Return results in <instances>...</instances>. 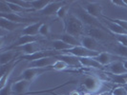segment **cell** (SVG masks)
Wrapping results in <instances>:
<instances>
[{
    "label": "cell",
    "mask_w": 127,
    "mask_h": 95,
    "mask_svg": "<svg viewBox=\"0 0 127 95\" xmlns=\"http://www.w3.org/2000/svg\"><path fill=\"white\" fill-rule=\"evenodd\" d=\"M108 67V70L110 73L121 75V74H127V70L124 68L122 61H116L114 63L110 64Z\"/></svg>",
    "instance_id": "21"
},
{
    "label": "cell",
    "mask_w": 127,
    "mask_h": 95,
    "mask_svg": "<svg viewBox=\"0 0 127 95\" xmlns=\"http://www.w3.org/2000/svg\"><path fill=\"white\" fill-rule=\"evenodd\" d=\"M57 59L56 57H46L42 59H38L35 61L30 62L29 68H41V69H46V68H51L54 64L56 63Z\"/></svg>",
    "instance_id": "12"
},
{
    "label": "cell",
    "mask_w": 127,
    "mask_h": 95,
    "mask_svg": "<svg viewBox=\"0 0 127 95\" xmlns=\"http://www.w3.org/2000/svg\"><path fill=\"white\" fill-rule=\"evenodd\" d=\"M84 95H92L91 93H86V94H84Z\"/></svg>",
    "instance_id": "39"
},
{
    "label": "cell",
    "mask_w": 127,
    "mask_h": 95,
    "mask_svg": "<svg viewBox=\"0 0 127 95\" xmlns=\"http://www.w3.org/2000/svg\"><path fill=\"white\" fill-rule=\"evenodd\" d=\"M55 57H56L57 60H61V61L65 62L71 68H79V67H82L80 62H79V58L74 56V55L63 54L62 53V54H59V55H57V56Z\"/></svg>",
    "instance_id": "13"
},
{
    "label": "cell",
    "mask_w": 127,
    "mask_h": 95,
    "mask_svg": "<svg viewBox=\"0 0 127 95\" xmlns=\"http://www.w3.org/2000/svg\"><path fill=\"white\" fill-rule=\"evenodd\" d=\"M85 32L87 33V36L94 38L97 41H103L107 39V32L103 30L99 29L98 27H89L87 30H85Z\"/></svg>",
    "instance_id": "11"
},
{
    "label": "cell",
    "mask_w": 127,
    "mask_h": 95,
    "mask_svg": "<svg viewBox=\"0 0 127 95\" xmlns=\"http://www.w3.org/2000/svg\"><path fill=\"white\" fill-rule=\"evenodd\" d=\"M12 11L6 0H0V13H11Z\"/></svg>",
    "instance_id": "32"
},
{
    "label": "cell",
    "mask_w": 127,
    "mask_h": 95,
    "mask_svg": "<svg viewBox=\"0 0 127 95\" xmlns=\"http://www.w3.org/2000/svg\"><path fill=\"white\" fill-rule=\"evenodd\" d=\"M12 81H9V83L3 89H0V95H11L12 94Z\"/></svg>",
    "instance_id": "33"
},
{
    "label": "cell",
    "mask_w": 127,
    "mask_h": 95,
    "mask_svg": "<svg viewBox=\"0 0 127 95\" xmlns=\"http://www.w3.org/2000/svg\"><path fill=\"white\" fill-rule=\"evenodd\" d=\"M68 15H69V7L67 5H64V6L61 7L57 13V17L59 18L60 20H62V21H64Z\"/></svg>",
    "instance_id": "28"
},
{
    "label": "cell",
    "mask_w": 127,
    "mask_h": 95,
    "mask_svg": "<svg viewBox=\"0 0 127 95\" xmlns=\"http://www.w3.org/2000/svg\"><path fill=\"white\" fill-rule=\"evenodd\" d=\"M52 47H53V49H54L55 51H60V52L74 48L73 46H71V45H69V44H66L65 42L61 41V40H58V39H55V40L52 42Z\"/></svg>",
    "instance_id": "24"
},
{
    "label": "cell",
    "mask_w": 127,
    "mask_h": 95,
    "mask_svg": "<svg viewBox=\"0 0 127 95\" xmlns=\"http://www.w3.org/2000/svg\"><path fill=\"white\" fill-rule=\"evenodd\" d=\"M79 62L82 67L86 68H94V69H103V66L98 63L95 58L92 57H86V58H79Z\"/></svg>",
    "instance_id": "23"
},
{
    "label": "cell",
    "mask_w": 127,
    "mask_h": 95,
    "mask_svg": "<svg viewBox=\"0 0 127 95\" xmlns=\"http://www.w3.org/2000/svg\"><path fill=\"white\" fill-rule=\"evenodd\" d=\"M50 32H51V29H50L49 24L43 23L40 27V29H39V35L46 37V36H48L50 34Z\"/></svg>",
    "instance_id": "30"
},
{
    "label": "cell",
    "mask_w": 127,
    "mask_h": 95,
    "mask_svg": "<svg viewBox=\"0 0 127 95\" xmlns=\"http://www.w3.org/2000/svg\"><path fill=\"white\" fill-rule=\"evenodd\" d=\"M85 10V12L89 13L91 16L95 17V18H99L102 17V11H103V8H102L101 4L98 3V2H95V1H85L83 2V5L81 6Z\"/></svg>",
    "instance_id": "4"
},
{
    "label": "cell",
    "mask_w": 127,
    "mask_h": 95,
    "mask_svg": "<svg viewBox=\"0 0 127 95\" xmlns=\"http://www.w3.org/2000/svg\"><path fill=\"white\" fill-rule=\"evenodd\" d=\"M99 95H109V94H99Z\"/></svg>",
    "instance_id": "41"
},
{
    "label": "cell",
    "mask_w": 127,
    "mask_h": 95,
    "mask_svg": "<svg viewBox=\"0 0 127 95\" xmlns=\"http://www.w3.org/2000/svg\"><path fill=\"white\" fill-rule=\"evenodd\" d=\"M80 42H81L82 47L88 49L90 51L100 52V45L98 44V41L94 38L90 37V36H83L80 39Z\"/></svg>",
    "instance_id": "14"
},
{
    "label": "cell",
    "mask_w": 127,
    "mask_h": 95,
    "mask_svg": "<svg viewBox=\"0 0 127 95\" xmlns=\"http://www.w3.org/2000/svg\"><path fill=\"white\" fill-rule=\"evenodd\" d=\"M65 4H66V1H52L48 6L45 7L42 11H40L38 13L41 15H47V16L57 15L58 10Z\"/></svg>",
    "instance_id": "9"
},
{
    "label": "cell",
    "mask_w": 127,
    "mask_h": 95,
    "mask_svg": "<svg viewBox=\"0 0 127 95\" xmlns=\"http://www.w3.org/2000/svg\"><path fill=\"white\" fill-rule=\"evenodd\" d=\"M6 2L8 3V5L10 7L12 13H29V12H33V10H27V9H24L22 7H20L19 5L15 4L13 1H7Z\"/></svg>",
    "instance_id": "26"
},
{
    "label": "cell",
    "mask_w": 127,
    "mask_h": 95,
    "mask_svg": "<svg viewBox=\"0 0 127 95\" xmlns=\"http://www.w3.org/2000/svg\"><path fill=\"white\" fill-rule=\"evenodd\" d=\"M81 86L88 92L94 93L98 91L101 88V81L95 76H86L84 77L81 82Z\"/></svg>",
    "instance_id": "5"
},
{
    "label": "cell",
    "mask_w": 127,
    "mask_h": 95,
    "mask_svg": "<svg viewBox=\"0 0 127 95\" xmlns=\"http://www.w3.org/2000/svg\"><path fill=\"white\" fill-rule=\"evenodd\" d=\"M32 83L27 80L13 81L12 84V93L13 95H25Z\"/></svg>",
    "instance_id": "8"
},
{
    "label": "cell",
    "mask_w": 127,
    "mask_h": 95,
    "mask_svg": "<svg viewBox=\"0 0 127 95\" xmlns=\"http://www.w3.org/2000/svg\"><path fill=\"white\" fill-rule=\"evenodd\" d=\"M52 68H46V69H41V68H28L25 70H23L21 72V74L19 76H17L14 81H19V80H27L32 82L36 77H38L39 75L43 74L46 71L51 70Z\"/></svg>",
    "instance_id": "2"
},
{
    "label": "cell",
    "mask_w": 127,
    "mask_h": 95,
    "mask_svg": "<svg viewBox=\"0 0 127 95\" xmlns=\"http://www.w3.org/2000/svg\"><path fill=\"white\" fill-rule=\"evenodd\" d=\"M95 59L100 65L105 67V66H109L110 64L114 63L116 61H121L120 59H124V58L121 57V55L111 53V52H100Z\"/></svg>",
    "instance_id": "6"
},
{
    "label": "cell",
    "mask_w": 127,
    "mask_h": 95,
    "mask_svg": "<svg viewBox=\"0 0 127 95\" xmlns=\"http://www.w3.org/2000/svg\"><path fill=\"white\" fill-rule=\"evenodd\" d=\"M63 54H70V55H74L78 58H86V57H92V58H95L100 52L97 51H90L88 49L84 48L82 46H77V47H74L70 50L62 51Z\"/></svg>",
    "instance_id": "3"
},
{
    "label": "cell",
    "mask_w": 127,
    "mask_h": 95,
    "mask_svg": "<svg viewBox=\"0 0 127 95\" xmlns=\"http://www.w3.org/2000/svg\"><path fill=\"white\" fill-rule=\"evenodd\" d=\"M108 75L112 82L117 83V84H126L127 83V74L117 75V74H113V73H109Z\"/></svg>",
    "instance_id": "27"
},
{
    "label": "cell",
    "mask_w": 127,
    "mask_h": 95,
    "mask_svg": "<svg viewBox=\"0 0 127 95\" xmlns=\"http://www.w3.org/2000/svg\"><path fill=\"white\" fill-rule=\"evenodd\" d=\"M13 50L19 51L22 54H32V53H34L36 51H41L40 50V46L38 45L37 42L24 45V46H20V47H17V48H14Z\"/></svg>",
    "instance_id": "19"
},
{
    "label": "cell",
    "mask_w": 127,
    "mask_h": 95,
    "mask_svg": "<svg viewBox=\"0 0 127 95\" xmlns=\"http://www.w3.org/2000/svg\"><path fill=\"white\" fill-rule=\"evenodd\" d=\"M52 94L53 95H59V94H56V93H55V94H54V93H52Z\"/></svg>",
    "instance_id": "40"
},
{
    "label": "cell",
    "mask_w": 127,
    "mask_h": 95,
    "mask_svg": "<svg viewBox=\"0 0 127 95\" xmlns=\"http://www.w3.org/2000/svg\"><path fill=\"white\" fill-rule=\"evenodd\" d=\"M0 17H3V18L7 19V20H10L12 22L14 23H18V24H28L32 21H34V19H29L23 17L21 15H19L18 13H0Z\"/></svg>",
    "instance_id": "15"
},
{
    "label": "cell",
    "mask_w": 127,
    "mask_h": 95,
    "mask_svg": "<svg viewBox=\"0 0 127 95\" xmlns=\"http://www.w3.org/2000/svg\"><path fill=\"white\" fill-rule=\"evenodd\" d=\"M52 2V0H30V3L32 5V8L33 11H37L40 12L44 9L45 7H47L50 3Z\"/></svg>",
    "instance_id": "25"
},
{
    "label": "cell",
    "mask_w": 127,
    "mask_h": 95,
    "mask_svg": "<svg viewBox=\"0 0 127 95\" xmlns=\"http://www.w3.org/2000/svg\"><path fill=\"white\" fill-rule=\"evenodd\" d=\"M104 22L107 26L108 30L110 32H112L115 35H127V32L120 25H118L117 23L115 22H112L110 20H107V19L104 18Z\"/></svg>",
    "instance_id": "22"
},
{
    "label": "cell",
    "mask_w": 127,
    "mask_h": 95,
    "mask_svg": "<svg viewBox=\"0 0 127 95\" xmlns=\"http://www.w3.org/2000/svg\"><path fill=\"white\" fill-rule=\"evenodd\" d=\"M102 18H105L107 19V20H110V21H112V22H115V23H117L118 25H120L121 27H122L125 31L127 32V20H121V19H113V18H109V17H106V16H104V15H102Z\"/></svg>",
    "instance_id": "31"
},
{
    "label": "cell",
    "mask_w": 127,
    "mask_h": 95,
    "mask_svg": "<svg viewBox=\"0 0 127 95\" xmlns=\"http://www.w3.org/2000/svg\"><path fill=\"white\" fill-rule=\"evenodd\" d=\"M64 32L76 38H82L85 33V25L80 19L75 14H71L63 21Z\"/></svg>",
    "instance_id": "1"
},
{
    "label": "cell",
    "mask_w": 127,
    "mask_h": 95,
    "mask_svg": "<svg viewBox=\"0 0 127 95\" xmlns=\"http://www.w3.org/2000/svg\"><path fill=\"white\" fill-rule=\"evenodd\" d=\"M21 55H22V53L15 51V50H9L6 51H2L1 57H0V66H4L6 64L10 63L13 60L19 58Z\"/></svg>",
    "instance_id": "10"
},
{
    "label": "cell",
    "mask_w": 127,
    "mask_h": 95,
    "mask_svg": "<svg viewBox=\"0 0 127 95\" xmlns=\"http://www.w3.org/2000/svg\"><path fill=\"white\" fill-rule=\"evenodd\" d=\"M122 63H123V66H124V68L127 70V60H122Z\"/></svg>",
    "instance_id": "38"
},
{
    "label": "cell",
    "mask_w": 127,
    "mask_h": 95,
    "mask_svg": "<svg viewBox=\"0 0 127 95\" xmlns=\"http://www.w3.org/2000/svg\"><path fill=\"white\" fill-rule=\"evenodd\" d=\"M119 44L127 48V35H115Z\"/></svg>",
    "instance_id": "35"
},
{
    "label": "cell",
    "mask_w": 127,
    "mask_h": 95,
    "mask_svg": "<svg viewBox=\"0 0 127 95\" xmlns=\"http://www.w3.org/2000/svg\"><path fill=\"white\" fill-rule=\"evenodd\" d=\"M51 68L52 70H66L67 68H69V66L65 63V62L61 61V60H57L56 63L54 64Z\"/></svg>",
    "instance_id": "29"
},
{
    "label": "cell",
    "mask_w": 127,
    "mask_h": 95,
    "mask_svg": "<svg viewBox=\"0 0 127 95\" xmlns=\"http://www.w3.org/2000/svg\"><path fill=\"white\" fill-rule=\"evenodd\" d=\"M56 39L58 40H61L65 42L66 44H69L73 47H77V46H81V42H80V39L75 37V36H72L70 34H67V33H61V34H56Z\"/></svg>",
    "instance_id": "20"
},
{
    "label": "cell",
    "mask_w": 127,
    "mask_h": 95,
    "mask_svg": "<svg viewBox=\"0 0 127 95\" xmlns=\"http://www.w3.org/2000/svg\"><path fill=\"white\" fill-rule=\"evenodd\" d=\"M69 95H80V94H79V92H78V91H76V90H73V91H71Z\"/></svg>",
    "instance_id": "37"
},
{
    "label": "cell",
    "mask_w": 127,
    "mask_h": 95,
    "mask_svg": "<svg viewBox=\"0 0 127 95\" xmlns=\"http://www.w3.org/2000/svg\"><path fill=\"white\" fill-rule=\"evenodd\" d=\"M43 23L38 21L32 24H29L24 29H22L21 35H30V36H37L39 35V29Z\"/></svg>",
    "instance_id": "18"
},
{
    "label": "cell",
    "mask_w": 127,
    "mask_h": 95,
    "mask_svg": "<svg viewBox=\"0 0 127 95\" xmlns=\"http://www.w3.org/2000/svg\"><path fill=\"white\" fill-rule=\"evenodd\" d=\"M76 13H77V17L80 19L84 23V25L90 26V27H97V26H100L99 22L97 21V19L91 16L89 13L87 12H85V10L83 9L81 6L78 7V9L76 10Z\"/></svg>",
    "instance_id": "7"
},
{
    "label": "cell",
    "mask_w": 127,
    "mask_h": 95,
    "mask_svg": "<svg viewBox=\"0 0 127 95\" xmlns=\"http://www.w3.org/2000/svg\"><path fill=\"white\" fill-rule=\"evenodd\" d=\"M41 36H30V35H21L19 36L17 41L14 43V45H13L12 47L9 48V50H13L14 48H17L20 46H24L27 44H31V43H35L38 42V40H40Z\"/></svg>",
    "instance_id": "16"
},
{
    "label": "cell",
    "mask_w": 127,
    "mask_h": 95,
    "mask_svg": "<svg viewBox=\"0 0 127 95\" xmlns=\"http://www.w3.org/2000/svg\"><path fill=\"white\" fill-rule=\"evenodd\" d=\"M111 3L115 5V6L118 7H123V8H127V4L125 3V1H122V0H113L111 1Z\"/></svg>",
    "instance_id": "36"
},
{
    "label": "cell",
    "mask_w": 127,
    "mask_h": 95,
    "mask_svg": "<svg viewBox=\"0 0 127 95\" xmlns=\"http://www.w3.org/2000/svg\"><path fill=\"white\" fill-rule=\"evenodd\" d=\"M112 95H127V89L124 87H118L112 90Z\"/></svg>",
    "instance_id": "34"
},
{
    "label": "cell",
    "mask_w": 127,
    "mask_h": 95,
    "mask_svg": "<svg viewBox=\"0 0 127 95\" xmlns=\"http://www.w3.org/2000/svg\"><path fill=\"white\" fill-rule=\"evenodd\" d=\"M26 26H28L27 24H18V23H14L12 22L10 20H7V19L3 18V17H0V27L2 30L7 31V32H13L15 31L17 29H24Z\"/></svg>",
    "instance_id": "17"
}]
</instances>
